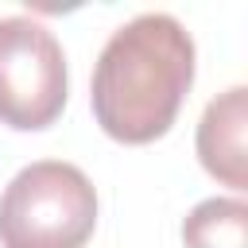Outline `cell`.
Masks as SVG:
<instances>
[{
  "instance_id": "6da1fadb",
  "label": "cell",
  "mask_w": 248,
  "mask_h": 248,
  "mask_svg": "<svg viewBox=\"0 0 248 248\" xmlns=\"http://www.w3.org/2000/svg\"><path fill=\"white\" fill-rule=\"evenodd\" d=\"M194 85V39L167 12L116 27L93 62L89 105L116 143H151L170 132Z\"/></svg>"
},
{
  "instance_id": "7a4b0ae2",
  "label": "cell",
  "mask_w": 248,
  "mask_h": 248,
  "mask_svg": "<svg viewBox=\"0 0 248 248\" xmlns=\"http://www.w3.org/2000/svg\"><path fill=\"white\" fill-rule=\"evenodd\" d=\"M93 229L97 190L74 163H27L0 194V248H85Z\"/></svg>"
},
{
  "instance_id": "3957f363",
  "label": "cell",
  "mask_w": 248,
  "mask_h": 248,
  "mask_svg": "<svg viewBox=\"0 0 248 248\" xmlns=\"http://www.w3.org/2000/svg\"><path fill=\"white\" fill-rule=\"evenodd\" d=\"M70 93L62 43L31 16H0V120L16 132L50 128Z\"/></svg>"
},
{
  "instance_id": "277c9868",
  "label": "cell",
  "mask_w": 248,
  "mask_h": 248,
  "mask_svg": "<svg viewBox=\"0 0 248 248\" xmlns=\"http://www.w3.org/2000/svg\"><path fill=\"white\" fill-rule=\"evenodd\" d=\"M244 132H248V89L232 85L217 93L198 120V159L221 186H232L236 194L248 190Z\"/></svg>"
},
{
  "instance_id": "5b68a950",
  "label": "cell",
  "mask_w": 248,
  "mask_h": 248,
  "mask_svg": "<svg viewBox=\"0 0 248 248\" xmlns=\"http://www.w3.org/2000/svg\"><path fill=\"white\" fill-rule=\"evenodd\" d=\"M186 248H248V205L244 198H205L182 221Z\"/></svg>"
}]
</instances>
